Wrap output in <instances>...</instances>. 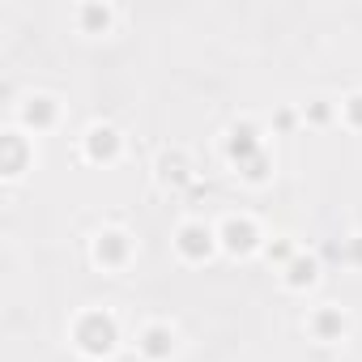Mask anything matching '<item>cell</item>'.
I'll use <instances>...</instances> for the list:
<instances>
[{
    "mask_svg": "<svg viewBox=\"0 0 362 362\" xmlns=\"http://www.w3.org/2000/svg\"><path fill=\"white\" fill-rule=\"evenodd\" d=\"M77 341H81V349H90V354H107L111 341H115V324H111L107 315H86L81 328H77Z\"/></svg>",
    "mask_w": 362,
    "mask_h": 362,
    "instance_id": "cell-1",
    "label": "cell"
},
{
    "mask_svg": "<svg viewBox=\"0 0 362 362\" xmlns=\"http://www.w3.org/2000/svg\"><path fill=\"white\" fill-rule=\"evenodd\" d=\"M179 247H184V256H205V252H209V230L188 226L184 235H179Z\"/></svg>",
    "mask_w": 362,
    "mask_h": 362,
    "instance_id": "cell-2",
    "label": "cell"
},
{
    "mask_svg": "<svg viewBox=\"0 0 362 362\" xmlns=\"http://www.w3.org/2000/svg\"><path fill=\"white\" fill-rule=\"evenodd\" d=\"M222 235H226V243H230L235 252H247V247L256 243V230H252L247 222H226V230H222Z\"/></svg>",
    "mask_w": 362,
    "mask_h": 362,
    "instance_id": "cell-3",
    "label": "cell"
},
{
    "mask_svg": "<svg viewBox=\"0 0 362 362\" xmlns=\"http://www.w3.org/2000/svg\"><path fill=\"white\" fill-rule=\"evenodd\" d=\"M115 153V132L111 128H94L90 132V158H107Z\"/></svg>",
    "mask_w": 362,
    "mask_h": 362,
    "instance_id": "cell-4",
    "label": "cell"
},
{
    "mask_svg": "<svg viewBox=\"0 0 362 362\" xmlns=\"http://www.w3.org/2000/svg\"><path fill=\"white\" fill-rule=\"evenodd\" d=\"M141 349H145L149 358H162V354H170V332H162V328H149V332H145V341H141Z\"/></svg>",
    "mask_w": 362,
    "mask_h": 362,
    "instance_id": "cell-5",
    "label": "cell"
},
{
    "mask_svg": "<svg viewBox=\"0 0 362 362\" xmlns=\"http://www.w3.org/2000/svg\"><path fill=\"white\" fill-rule=\"evenodd\" d=\"M119 256H124V239H119V235H103V243H98V260H111V264H115Z\"/></svg>",
    "mask_w": 362,
    "mask_h": 362,
    "instance_id": "cell-6",
    "label": "cell"
},
{
    "mask_svg": "<svg viewBox=\"0 0 362 362\" xmlns=\"http://www.w3.org/2000/svg\"><path fill=\"white\" fill-rule=\"evenodd\" d=\"M311 277H315V264H311V260H307V264H303V260L290 264V281H294V286H303V281H311Z\"/></svg>",
    "mask_w": 362,
    "mask_h": 362,
    "instance_id": "cell-7",
    "label": "cell"
},
{
    "mask_svg": "<svg viewBox=\"0 0 362 362\" xmlns=\"http://www.w3.org/2000/svg\"><path fill=\"white\" fill-rule=\"evenodd\" d=\"M26 119H35V124H47V119H52V107H47V98H35V107H26Z\"/></svg>",
    "mask_w": 362,
    "mask_h": 362,
    "instance_id": "cell-8",
    "label": "cell"
},
{
    "mask_svg": "<svg viewBox=\"0 0 362 362\" xmlns=\"http://www.w3.org/2000/svg\"><path fill=\"white\" fill-rule=\"evenodd\" d=\"M315 328L328 337V332H337V328H341V315H332V311H328V315H320V320H315Z\"/></svg>",
    "mask_w": 362,
    "mask_h": 362,
    "instance_id": "cell-9",
    "label": "cell"
},
{
    "mask_svg": "<svg viewBox=\"0 0 362 362\" xmlns=\"http://www.w3.org/2000/svg\"><path fill=\"white\" fill-rule=\"evenodd\" d=\"M5 153H9V170H18V162H22V145H18L13 136L5 141Z\"/></svg>",
    "mask_w": 362,
    "mask_h": 362,
    "instance_id": "cell-10",
    "label": "cell"
},
{
    "mask_svg": "<svg viewBox=\"0 0 362 362\" xmlns=\"http://www.w3.org/2000/svg\"><path fill=\"white\" fill-rule=\"evenodd\" d=\"M345 111H349V119H354V124H362V94H358V98H349V107H345Z\"/></svg>",
    "mask_w": 362,
    "mask_h": 362,
    "instance_id": "cell-11",
    "label": "cell"
},
{
    "mask_svg": "<svg viewBox=\"0 0 362 362\" xmlns=\"http://www.w3.org/2000/svg\"><path fill=\"white\" fill-rule=\"evenodd\" d=\"M86 22L98 26V22H107V13H103V9H86Z\"/></svg>",
    "mask_w": 362,
    "mask_h": 362,
    "instance_id": "cell-12",
    "label": "cell"
},
{
    "mask_svg": "<svg viewBox=\"0 0 362 362\" xmlns=\"http://www.w3.org/2000/svg\"><path fill=\"white\" fill-rule=\"evenodd\" d=\"M354 260H362V243H354Z\"/></svg>",
    "mask_w": 362,
    "mask_h": 362,
    "instance_id": "cell-13",
    "label": "cell"
}]
</instances>
